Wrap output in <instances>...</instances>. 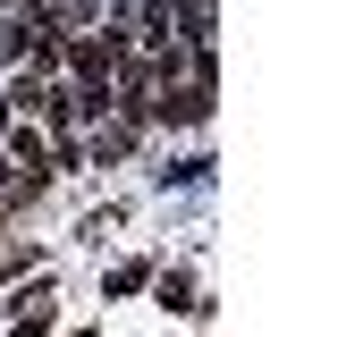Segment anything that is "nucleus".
Segmentation results:
<instances>
[{"mask_svg": "<svg viewBox=\"0 0 363 337\" xmlns=\"http://www.w3.org/2000/svg\"><path fill=\"white\" fill-rule=\"evenodd\" d=\"M9 152H17L26 168H43V161H51V152H43V135H9ZM43 177H51V168H43Z\"/></svg>", "mask_w": 363, "mask_h": 337, "instance_id": "f03ea898", "label": "nucleus"}, {"mask_svg": "<svg viewBox=\"0 0 363 337\" xmlns=\"http://www.w3.org/2000/svg\"><path fill=\"white\" fill-rule=\"evenodd\" d=\"M161 304H169V312H194V278H186V270L161 278Z\"/></svg>", "mask_w": 363, "mask_h": 337, "instance_id": "f257e3e1", "label": "nucleus"}, {"mask_svg": "<svg viewBox=\"0 0 363 337\" xmlns=\"http://www.w3.org/2000/svg\"><path fill=\"white\" fill-rule=\"evenodd\" d=\"M0 135H9V101H0Z\"/></svg>", "mask_w": 363, "mask_h": 337, "instance_id": "7ed1b4c3", "label": "nucleus"}]
</instances>
